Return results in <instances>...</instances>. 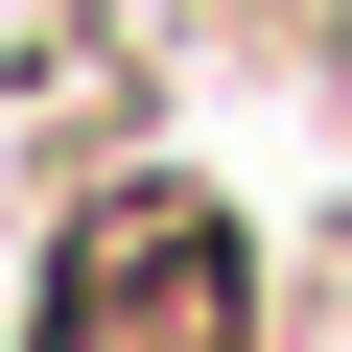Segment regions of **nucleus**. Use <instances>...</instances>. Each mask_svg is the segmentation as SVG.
I'll use <instances>...</instances> for the list:
<instances>
[{
	"label": "nucleus",
	"mask_w": 352,
	"mask_h": 352,
	"mask_svg": "<svg viewBox=\"0 0 352 352\" xmlns=\"http://www.w3.org/2000/svg\"><path fill=\"white\" fill-rule=\"evenodd\" d=\"M47 352H235V235L188 188H94L47 258Z\"/></svg>",
	"instance_id": "f257e3e1"
}]
</instances>
